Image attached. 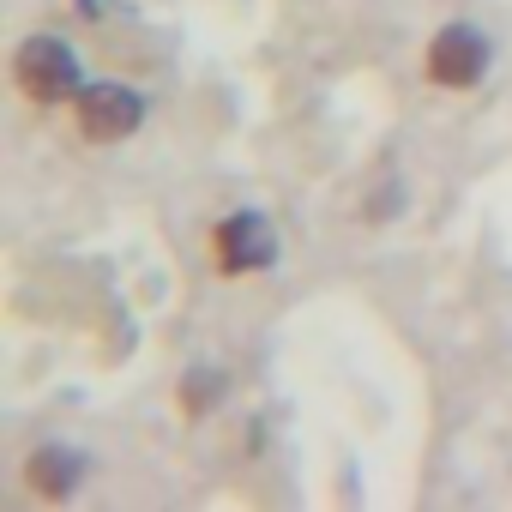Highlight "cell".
Segmentation results:
<instances>
[{
    "instance_id": "obj_1",
    "label": "cell",
    "mask_w": 512,
    "mask_h": 512,
    "mask_svg": "<svg viewBox=\"0 0 512 512\" xmlns=\"http://www.w3.org/2000/svg\"><path fill=\"white\" fill-rule=\"evenodd\" d=\"M13 85H19V97H31L37 109H61V103H79V91H85L91 79H85V67H79V55H73L67 37L37 31V37H25L19 55H13Z\"/></svg>"
},
{
    "instance_id": "obj_2",
    "label": "cell",
    "mask_w": 512,
    "mask_h": 512,
    "mask_svg": "<svg viewBox=\"0 0 512 512\" xmlns=\"http://www.w3.org/2000/svg\"><path fill=\"white\" fill-rule=\"evenodd\" d=\"M211 260L223 278H260L278 266V223L266 211H229L211 229Z\"/></svg>"
},
{
    "instance_id": "obj_3",
    "label": "cell",
    "mask_w": 512,
    "mask_h": 512,
    "mask_svg": "<svg viewBox=\"0 0 512 512\" xmlns=\"http://www.w3.org/2000/svg\"><path fill=\"white\" fill-rule=\"evenodd\" d=\"M488 61H494L488 31H476V25L452 19V25H440V31L428 37L422 73H428V85H440V91H470V85H482V79H488Z\"/></svg>"
},
{
    "instance_id": "obj_4",
    "label": "cell",
    "mask_w": 512,
    "mask_h": 512,
    "mask_svg": "<svg viewBox=\"0 0 512 512\" xmlns=\"http://www.w3.org/2000/svg\"><path fill=\"white\" fill-rule=\"evenodd\" d=\"M73 121H79V139L85 145H121L145 127V97L133 85H115V79H91L73 103Z\"/></svg>"
},
{
    "instance_id": "obj_5",
    "label": "cell",
    "mask_w": 512,
    "mask_h": 512,
    "mask_svg": "<svg viewBox=\"0 0 512 512\" xmlns=\"http://www.w3.org/2000/svg\"><path fill=\"white\" fill-rule=\"evenodd\" d=\"M85 476H91V452L61 446V440L37 446V452L25 458V482H31V494L49 500V506H67V500L85 488Z\"/></svg>"
},
{
    "instance_id": "obj_6",
    "label": "cell",
    "mask_w": 512,
    "mask_h": 512,
    "mask_svg": "<svg viewBox=\"0 0 512 512\" xmlns=\"http://www.w3.org/2000/svg\"><path fill=\"white\" fill-rule=\"evenodd\" d=\"M223 392H229L223 368H193V374L181 380V392H175V398H181V416H187V422H199V416H211V404H217Z\"/></svg>"
},
{
    "instance_id": "obj_7",
    "label": "cell",
    "mask_w": 512,
    "mask_h": 512,
    "mask_svg": "<svg viewBox=\"0 0 512 512\" xmlns=\"http://www.w3.org/2000/svg\"><path fill=\"white\" fill-rule=\"evenodd\" d=\"M79 13H85V19H97V13H103V0H79Z\"/></svg>"
}]
</instances>
